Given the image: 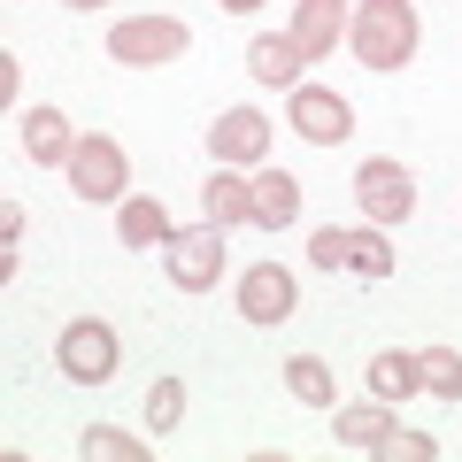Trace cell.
<instances>
[{"mask_svg":"<svg viewBox=\"0 0 462 462\" xmlns=\"http://www.w3.org/2000/svg\"><path fill=\"white\" fill-rule=\"evenodd\" d=\"M300 62H309V54L293 47V39H278V32H263L247 47V69H254V85H285V93H293L300 85Z\"/></svg>","mask_w":462,"mask_h":462,"instance_id":"2e32d148","label":"cell"},{"mask_svg":"<svg viewBox=\"0 0 462 462\" xmlns=\"http://www.w3.org/2000/svg\"><path fill=\"white\" fill-rule=\"evenodd\" d=\"M162 263H170V285H178V293H208V285L224 278V224L178 231V239L162 247Z\"/></svg>","mask_w":462,"mask_h":462,"instance_id":"5b68a950","label":"cell"},{"mask_svg":"<svg viewBox=\"0 0 462 462\" xmlns=\"http://www.w3.org/2000/svg\"><path fill=\"white\" fill-rule=\"evenodd\" d=\"M355 200H363V216L385 231V224H401V216L416 208V178L401 162H385V154H370V162L355 170Z\"/></svg>","mask_w":462,"mask_h":462,"instance_id":"52a82bcc","label":"cell"},{"mask_svg":"<svg viewBox=\"0 0 462 462\" xmlns=\"http://www.w3.org/2000/svg\"><path fill=\"white\" fill-rule=\"evenodd\" d=\"M385 431H393V409L385 401H363V409H339V447L346 455H378Z\"/></svg>","mask_w":462,"mask_h":462,"instance_id":"ac0fdd59","label":"cell"},{"mask_svg":"<svg viewBox=\"0 0 462 462\" xmlns=\"http://www.w3.org/2000/svg\"><path fill=\"white\" fill-rule=\"evenodd\" d=\"M293 132L309 139V147H339V139L355 132V108H346L331 85H293Z\"/></svg>","mask_w":462,"mask_h":462,"instance_id":"ba28073f","label":"cell"},{"mask_svg":"<svg viewBox=\"0 0 462 462\" xmlns=\"http://www.w3.org/2000/svg\"><path fill=\"white\" fill-rule=\"evenodd\" d=\"M416 39H424V23H416L409 0H363L346 16V47H355L363 69H401L416 54Z\"/></svg>","mask_w":462,"mask_h":462,"instance_id":"6da1fadb","label":"cell"},{"mask_svg":"<svg viewBox=\"0 0 462 462\" xmlns=\"http://www.w3.org/2000/svg\"><path fill=\"white\" fill-rule=\"evenodd\" d=\"M293 270H278V263H254V270H239V316H247V324H285V316H293Z\"/></svg>","mask_w":462,"mask_h":462,"instance_id":"9c48e42d","label":"cell"},{"mask_svg":"<svg viewBox=\"0 0 462 462\" xmlns=\"http://www.w3.org/2000/svg\"><path fill=\"white\" fill-rule=\"evenodd\" d=\"M116 239H124V247H170V239H178V224H170V208H162V200H147V193H139V200H116Z\"/></svg>","mask_w":462,"mask_h":462,"instance_id":"5bb4252c","label":"cell"},{"mask_svg":"<svg viewBox=\"0 0 462 462\" xmlns=\"http://www.w3.org/2000/svg\"><path fill=\"white\" fill-rule=\"evenodd\" d=\"M293 216H300V178H293V170H263V178H254V224L285 231Z\"/></svg>","mask_w":462,"mask_h":462,"instance_id":"9a60e30c","label":"cell"},{"mask_svg":"<svg viewBox=\"0 0 462 462\" xmlns=\"http://www.w3.org/2000/svg\"><path fill=\"white\" fill-rule=\"evenodd\" d=\"M285 393H293L300 409H331V370H324V355H293V363H285Z\"/></svg>","mask_w":462,"mask_h":462,"instance_id":"d6986e66","label":"cell"},{"mask_svg":"<svg viewBox=\"0 0 462 462\" xmlns=\"http://www.w3.org/2000/svg\"><path fill=\"white\" fill-rule=\"evenodd\" d=\"M416 363H424V393H439V401H462V355H455V346H424Z\"/></svg>","mask_w":462,"mask_h":462,"instance_id":"44dd1931","label":"cell"},{"mask_svg":"<svg viewBox=\"0 0 462 462\" xmlns=\"http://www.w3.org/2000/svg\"><path fill=\"white\" fill-rule=\"evenodd\" d=\"M439 455V439H431V431H385V447H378V462H431Z\"/></svg>","mask_w":462,"mask_h":462,"instance_id":"603a6c76","label":"cell"},{"mask_svg":"<svg viewBox=\"0 0 462 462\" xmlns=\"http://www.w3.org/2000/svg\"><path fill=\"white\" fill-rule=\"evenodd\" d=\"M309 263L316 270H355V278H393V247H385V231L370 224V231H339V224H324L309 239Z\"/></svg>","mask_w":462,"mask_h":462,"instance_id":"3957f363","label":"cell"},{"mask_svg":"<svg viewBox=\"0 0 462 462\" xmlns=\"http://www.w3.org/2000/svg\"><path fill=\"white\" fill-rule=\"evenodd\" d=\"M78 455H85V462H139V455H147V439H132V431H108V424H93V431L78 439Z\"/></svg>","mask_w":462,"mask_h":462,"instance_id":"ffe728a7","label":"cell"},{"mask_svg":"<svg viewBox=\"0 0 462 462\" xmlns=\"http://www.w3.org/2000/svg\"><path fill=\"white\" fill-rule=\"evenodd\" d=\"M370 393H378V401H409V393H424V363H416V355H401V346L370 355Z\"/></svg>","mask_w":462,"mask_h":462,"instance_id":"e0dca14e","label":"cell"},{"mask_svg":"<svg viewBox=\"0 0 462 462\" xmlns=\"http://www.w3.org/2000/svg\"><path fill=\"white\" fill-rule=\"evenodd\" d=\"M178 424H185V385L178 378H154L147 385V431L162 439V431H178Z\"/></svg>","mask_w":462,"mask_h":462,"instance_id":"7402d4cb","label":"cell"},{"mask_svg":"<svg viewBox=\"0 0 462 462\" xmlns=\"http://www.w3.org/2000/svg\"><path fill=\"white\" fill-rule=\"evenodd\" d=\"M69 193L78 200H124V178H132V162H124V147H116L108 132L78 139V154H69Z\"/></svg>","mask_w":462,"mask_h":462,"instance_id":"8992f818","label":"cell"},{"mask_svg":"<svg viewBox=\"0 0 462 462\" xmlns=\"http://www.w3.org/2000/svg\"><path fill=\"white\" fill-rule=\"evenodd\" d=\"M62 8H108V0H62Z\"/></svg>","mask_w":462,"mask_h":462,"instance_id":"d4e9b609","label":"cell"},{"mask_svg":"<svg viewBox=\"0 0 462 462\" xmlns=\"http://www.w3.org/2000/svg\"><path fill=\"white\" fill-rule=\"evenodd\" d=\"M116 363H124V339H116V324H100V316H78V324H62V339H54V370L78 385H108Z\"/></svg>","mask_w":462,"mask_h":462,"instance_id":"7a4b0ae2","label":"cell"},{"mask_svg":"<svg viewBox=\"0 0 462 462\" xmlns=\"http://www.w3.org/2000/svg\"><path fill=\"white\" fill-rule=\"evenodd\" d=\"M185 47H193V32H185L178 16H124L108 32V54L132 62V69H162V62H178Z\"/></svg>","mask_w":462,"mask_h":462,"instance_id":"277c9868","label":"cell"},{"mask_svg":"<svg viewBox=\"0 0 462 462\" xmlns=\"http://www.w3.org/2000/svg\"><path fill=\"white\" fill-rule=\"evenodd\" d=\"M339 32H346V8H339V0H300L285 39H293L309 62H324V54H339Z\"/></svg>","mask_w":462,"mask_h":462,"instance_id":"7c38bea8","label":"cell"},{"mask_svg":"<svg viewBox=\"0 0 462 462\" xmlns=\"http://www.w3.org/2000/svg\"><path fill=\"white\" fill-rule=\"evenodd\" d=\"M200 208H208V224H254V178H239L231 162H216V178L200 185Z\"/></svg>","mask_w":462,"mask_h":462,"instance_id":"4fadbf2b","label":"cell"},{"mask_svg":"<svg viewBox=\"0 0 462 462\" xmlns=\"http://www.w3.org/2000/svg\"><path fill=\"white\" fill-rule=\"evenodd\" d=\"M224 8H231V16H254V8H263V0H224Z\"/></svg>","mask_w":462,"mask_h":462,"instance_id":"cb8c5ba5","label":"cell"},{"mask_svg":"<svg viewBox=\"0 0 462 462\" xmlns=\"http://www.w3.org/2000/svg\"><path fill=\"white\" fill-rule=\"evenodd\" d=\"M208 147H216V162H231V170H247V162H263L270 154V124L254 108H224L208 124Z\"/></svg>","mask_w":462,"mask_h":462,"instance_id":"30bf717a","label":"cell"},{"mask_svg":"<svg viewBox=\"0 0 462 462\" xmlns=\"http://www.w3.org/2000/svg\"><path fill=\"white\" fill-rule=\"evenodd\" d=\"M16 139H23V154H32V162H69V154H78L69 116H62V108H47V100L16 116Z\"/></svg>","mask_w":462,"mask_h":462,"instance_id":"8fae6325","label":"cell"}]
</instances>
